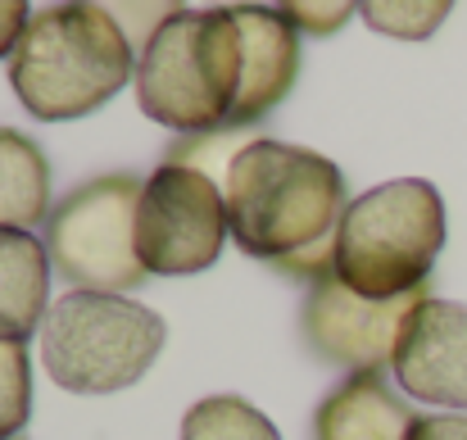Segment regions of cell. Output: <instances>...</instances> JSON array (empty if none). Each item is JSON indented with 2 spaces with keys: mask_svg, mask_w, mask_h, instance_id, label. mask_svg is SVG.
I'll return each mask as SVG.
<instances>
[{
  "mask_svg": "<svg viewBox=\"0 0 467 440\" xmlns=\"http://www.w3.org/2000/svg\"><path fill=\"white\" fill-rule=\"evenodd\" d=\"M232 241L282 278L322 282L336 273V241L349 209L345 173L305 146L254 137L227 173Z\"/></svg>",
  "mask_w": 467,
  "mask_h": 440,
  "instance_id": "obj_1",
  "label": "cell"
},
{
  "mask_svg": "<svg viewBox=\"0 0 467 440\" xmlns=\"http://www.w3.org/2000/svg\"><path fill=\"white\" fill-rule=\"evenodd\" d=\"M137 78L128 27L100 5H46L9 55V87L41 123L96 114Z\"/></svg>",
  "mask_w": 467,
  "mask_h": 440,
  "instance_id": "obj_2",
  "label": "cell"
},
{
  "mask_svg": "<svg viewBox=\"0 0 467 440\" xmlns=\"http://www.w3.org/2000/svg\"><path fill=\"white\" fill-rule=\"evenodd\" d=\"M245 73L236 9H172L137 46V105L177 137L227 128Z\"/></svg>",
  "mask_w": 467,
  "mask_h": 440,
  "instance_id": "obj_3",
  "label": "cell"
},
{
  "mask_svg": "<svg viewBox=\"0 0 467 440\" xmlns=\"http://www.w3.org/2000/svg\"><path fill=\"white\" fill-rule=\"evenodd\" d=\"M445 200L422 177H400L349 200L336 278L368 299H404L427 291V278L445 250Z\"/></svg>",
  "mask_w": 467,
  "mask_h": 440,
  "instance_id": "obj_4",
  "label": "cell"
},
{
  "mask_svg": "<svg viewBox=\"0 0 467 440\" xmlns=\"http://www.w3.org/2000/svg\"><path fill=\"white\" fill-rule=\"evenodd\" d=\"M163 336V318L128 295L68 291L46 313L41 363L68 395H114L155 368Z\"/></svg>",
  "mask_w": 467,
  "mask_h": 440,
  "instance_id": "obj_5",
  "label": "cell"
},
{
  "mask_svg": "<svg viewBox=\"0 0 467 440\" xmlns=\"http://www.w3.org/2000/svg\"><path fill=\"white\" fill-rule=\"evenodd\" d=\"M146 177L137 173H100L73 186L46 223L50 268L73 291L128 295L150 273L137 255V204Z\"/></svg>",
  "mask_w": 467,
  "mask_h": 440,
  "instance_id": "obj_6",
  "label": "cell"
},
{
  "mask_svg": "<svg viewBox=\"0 0 467 440\" xmlns=\"http://www.w3.org/2000/svg\"><path fill=\"white\" fill-rule=\"evenodd\" d=\"M227 195L213 177L159 163L137 204V255L150 278H191L218 264L227 241Z\"/></svg>",
  "mask_w": 467,
  "mask_h": 440,
  "instance_id": "obj_7",
  "label": "cell"
},
{
  "mask_svg": "<svg viewBox=\"0 0 467 440\" xmlns=\"http://www.w3.org/2000/svg\"><path fill=\"white\" fill-rule=\"evenodd\" d=\"M427 299V291L404 295V299H368V295L349 291L336 273L313 282L300 309V331L313 359L349 368V377L358 372H386L395 363V345L400 331L409 322V313Z\"/></svg>",
  "mask_w": 467,
  "mask_h": 440,
  "instance_id": "obj_8",
  "label": "cell"
},
{
  "mask_svg": "<svg viewBox=\"0 0 467 440\" xmlns=\"http://www.w3.org/2000/svg\"><path fill=\"white\" fill-rule=\"evenodd\" d=\"M390 372L409 400L467 409V304L427 295L400 331Z\"/></svg>",
  "mask_w": 467,
  "mask_h": 440,
  "instance_id": "obj_9",
  "label": "cell"
},
{
  "mask_svg": "<svg viewBox=\"0 0 467 440\" xmlns=\"http://www.w3.org/2000/svg\"><path fill=\"white\" fill-rule=\"evenodd\" d=\"M232 9L245 41V73H241V96L227 119V132H245L291 96L300 78V32L286 23L277 5H232Z\"/></svg>",
  "mask_w": 467,
  "mask_h": 440,
  "instance_id": "obj_10",
  "label": "cell"
},
{
  "mask_svg": "<svg viewBox=\"0 0 467 440\" xmlns=\"http://www.w3.org/2000/svg\"><path fill=\"white\" fill-rule=\"evenodd\" d=\"M418 414L386 386L381 372L340 382L313 414V440H409Z\"/></svg>",
  "mask_w": 467,
  "mask_h": 440,
  "instance_id": "obj_11",
  "label": "cell"
},
{
  "mask_svg": "<svg viewBox=\"0 0 467 440\" xmlns=\"http://www.w3.org/2000/svg\"><path fill=\"white\" fill-rule=\"evenodd\" d=\"M50 313V255L32 232L0 227V340L27 345Z\"/></svg>",
  "mask_w": 467,
  "mask_h": 440,
  "instance_id": "obj_12",
  "label": "cell"
},
{
  "mask_svg": "<svg viewBox=\"0 0 467 440\" xmlns=\"http://www.w3.org/2000/svg\"><path fill=\"white\" fill-rule=\"evenodd\" d=\"M50 159L32 137L0 128V227L32 232L50 223Z\"/></svg>",
  "mask_w": 467,
  "mask_h": 440,
  "instance_id": "obj_13",
  "label": "cell"
},
{
  "mask_svg": "<svg viewBox=\"0 0 467 440\" xmlns=\"http://www.w3.org/2000/svg\"><path fill=\"white\" fill-rule=\"evenodd\" d=\"M182 440H282L273 418L241 395H209L186 409Z\"/></svg>",
  "mask_w": 467,
  "mask_h": 440,
  "instance_id": "obj_14",
  "label": "cell"
},
{
  "mask_svg": "<svg viewBox=\"0 0 467 440\" xmlns=\"http://www.w3.org/2000/svg\"><path fill=\"white\" fill-rule=\"evenodd\" d=\"M358 18L372 32H386V37H400V41H422L450 18V0H427V5L372 0V5H358Z\"/></svg>",
  "mask_w": 467,
  "mask_h": 440,
  "instance_id": "obj_15",
  "label": "cell"
},
{
  "mask_svg": "<svg viewBox=\"0 0 467 440\" xmlns=\"http://www.w3.org/2000/svg\"><path fill=\"white\" fill-rule=\"evenodd\" d=\"M245 146H250V137H245V132H227V128H218V132H200V137H177L172 150H168V163L195 168V173L213 177L218 186H227V173H232L236 154H241Z\"/></svg>",
  "mask_w": 467,
  "mask_h": 440,
  "instance_id": "obj_16",
  "label": "cell"
},
{
  "mask_svg": "<svg viewBox=\"0 0 467 440\" xmlns=\"http://www.w3.org/2000/svg\"><path fill=\"white\" fill-rule=\"evenodd\" d=\"M32 414V368L18 340H0V440H18Z\"/></svg>",
  "mask_w": 467,
  "mask_h": 440,
  "instance_id": "obj_17",
  "label": "cell"
},
{
  "mask_svg": "<svg viewBox=\"0 0 467 440\" xmlns=\"http://www.w3.org/2000/svg\"><path fill=\"white\" fill-rule=\"evenodd\" d=\"M277 9L286 14V23L296 32H309V37H331L354 18V5H309V0H300V5H277Z\"/></svg>",
  "mask_w": 467,
  "mask_h": 440,
  "instance_id": "obj_18",
  "label": "cell"
},
{
  "mask_svg": "<svg viewBox=\"0 0 467 440\" xmlns=\"http://www.w3.org/2000/svg\"><path fill=\"white\" fill-rule=\"evenodd\" d=\"M409 440H467V414H418Z\"/></svg>",
  "mask_w": 467,
  "mask_h": 440,
  "instance_id": "obj_19",
  "label": "cell"
},
{
  "mask_svg": "<svg viewBox=\"0 0 467 440\" xmlns=\"http://www.w3.org/2000/svg\"><path fill=\"white\" fill-rule=\"evenodd\" d=\"M27 23H32V9L23 0H0V59H9L18 50Z\"/></svg>",
  "mask_w": 467,
  "mask_h": 440,
  "instance_id": "obj_20",
  "label": "cell"
}]
</instances>
